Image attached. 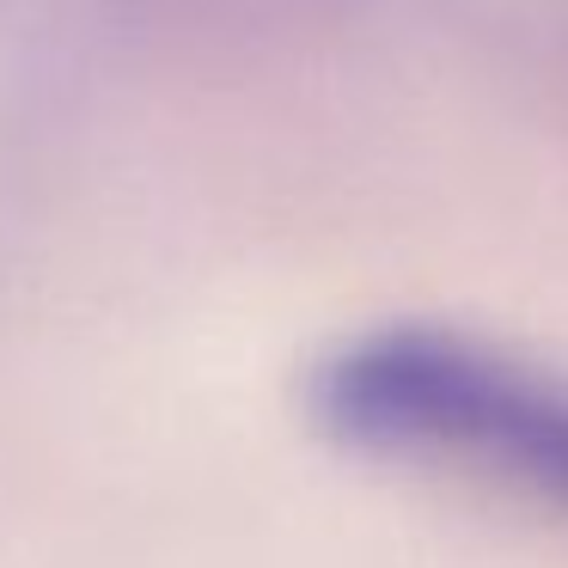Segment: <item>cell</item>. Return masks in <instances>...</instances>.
Returning <instances> with one entry per match:
<instances>
[{"instance_id":"6da1fadb","label":"cell","mask_w":568,"mask_h":568,"mask_svg":"<svg viewBox=\"0 0 568 568\" xmlns=\"http://www.w3.org/2000/svg\"><path fill=\"white\" fill-rule=\"evenodd\" d=\"M318 434L367 458L458 465L568 514V373L453 324H373L306 373Z\"/></svg>"}]
</instances>
